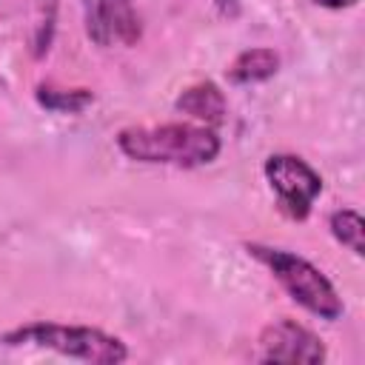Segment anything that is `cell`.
<instances>
[{"mask_svg": "<svg viewBox=\"0 0 365 365\" xmlns=\"http://www.w3.org/2000/svg\"><path fill=\"white\" fill-rule=\"evenodd\" d=\"M117 148L145 165L200 168L220 157L222 140L202 123H163V125H128L117 134Z\"/></svg>", "mask_w": 365, "mask_h": 365, "instance_id": "cell-1", "label": "cell"}, {"mask_svg": "<svg viewBox=\"0 0 365 365\" xmlns=\"http://www.w3.org/2000/svg\"><path fill=\"white\" fill-rule=\"evenodd\" d=\"M0 342L9 348H23V345L26 348H46V351H54L60 356L83 359L91 365H120L128 359V345L120 336L106 334L103 328H91V325L37 319V322H26V325H17L11 331H3Z\"/></svg>", "mask_w": 365, "mask_h": 365, "instance_id": "cell-2", "label": "cell"}, {"mask_svg": "<svg viewBox=\"0 0 365 365\" xmlns=\"http://www.w3.org/2000/svg\"><path fill=\"white\" fill-rule=\"evenodd\" d=\"M245 251L257 262H262L274 274V279L285 288V294L297 305H302L308 314H314L325 322H334L345 314L339 291L311 259H305L294 251L274 248V245H259V242H248Z\"/></svg>", "mask_w": 365, "mask_h": 365, "instance_id": "cell-3", "label": "cell"}, {"mask_svg": "<svg viewBox=\"0 0 365 365\" xmlns=\"http://www.w3.org/2000/svg\"><path fill=\"white\" fill-rule=\"evenodd\" d=\"M262 174L277 197V208L288 220H308L317 197L322 194V177L297 154H271Z\"/></svg>", "mask_w": 365, "mask_h": 365, "instance_id": "cell-4", "label": "cell"}, {"mask_svg": "<svg viewBox=\"0 0 365 365\" xmlns=\"http://www.w3.org/2000/svg\"><path fill=\"white\" fill-rule=\"evenodd\" d=\"M259 359L262 362H285V365H322L328 359L325 342L299 325L297 319H277L259 334Z\"/></svg>", "mask_w": 365, "mask_h": 365, "instance_id": "cell-5", "label": "cell"}, {"mask_svg": "<svg viewBox=\"0 0 365 365\" xmlns=\"http://www.w3.org/2000/svg\"><path fill=\"white\" fill-rule=\"evenodd\" d=\"M86 34L97 46H131L140 37V17L131 0H83Z\"/></svg>", "mask_w": 365, "mask_h": 365, "instance_id": "cell-6", "label": "cell"}, {"mask_svg": "<svg viewBox=\"0 0 365 365\" xmlns=\"http://www.w3.org/2000/svg\"><path fill=\"white\" fill-rule=\"evenodd\" d=\"M174 108L200 120L202 125H220L225 120L228 103H225V94L220 91L217 83L202 80V83H194L185 91H180V97L174 100Z\"/></svg>", "mask_w": 365, "mask_h": 365, "instance_id": "cell-7", "label": "cell"}, {"mask_svg": "<svg viewBox=\"0 0 365 365\" xmlns=\"http://www.w3.org/2000/svg\"><path fill=\"white\" fill-rule=\"evenodd\" d=\"M279 71V54L274 48H245L240 51L231 66L225 68L228 80L237 86H251V83H265Z\"/></svg>", "mask_w": 365, "mask_h": 365, "instance_id": "cell-8", "label": "cell"}, {"mask_svg": "<svg viewBox=\"0 0 365 365\" xmlns=\"http://www.w3.org/2000/svg\"><path fill=\"white\" fill-rule=\"evenodd\" d=\"M34 97L46 111L54 114H80L94 103V94L88 88H57L51 83H40Z\"/></svg>", "mask_w": 365, "mask_h": 365, "instance_id": "cell-9", "label": "cell"}, {"mask_svg": "<svg viewBox=\"0 0 365 365\" xmlns=\"http://www.w3.org/2000/svg\"><path fill=\"white\" fill-rule=\"evenodd\" d=\"M328 228L334 234L336 242H342L345 248H351L356 257L365 254V220L359 211L354 208H339L328 217Z\"/></svg>", "mask_w": 365, "mask_h": 365, "instance_id": "cell-10", "label": "cell"}, {"mask_svg": "<svg viewBox=\"0 0 365 365\" xmlns=\"http://www.w3.org/2000/svg\"><path fill=\"white\" fill-rule=\"evenodd\" d=\"M311 3L325 6V9H348V6H354L356 0H311Z\"/></svg>", "mask_w": 365, "mask_h": 365, "instance_id": "cell-11", "label": "cell"}]
</instances>
